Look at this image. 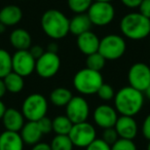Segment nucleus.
Instances as JSON below:
<instances>
[{
  "mask_svg": "<svg viewBox=\"0 0 150 150\" xmlns=\"http://www.w3.org/2000/svg\"><path fill=\"white\" fill-rule=\"evenodd\" d=\"M113 100L117 113L134 117L143 108L145 96L142 92L127 86H123L118 92L115 93Z\"/></svg>",
  "mask_w": 150,
  "mask_h": 150,
  "instance_id": "nucleus-1",
  "label": "nucleus"
},
{
  "mask_svg": "<svg viewBox=\"0 0 150 150\" xmlns=\"http://www.w3.org/2000/svg\"><path fill=\"white\" fill-rule=\"evenodd\" d=\"M40 25L44 34L54 40L62 39L69 33V20L58 9L52 8L44 11Z\"/></svg>",
  "mask_w": 150,
  "mask_h": 150,
  "instance_id": "nucleus-2",
  "label": "nucleus"
},
{
  "mask_svg": "<svg viewBox=\"0 0 150 150\" xmlns=\"http://www.w3.org/2000/svg\"><path fill=\"white\" fill-rule=\"evenodd\" d=\"M120 31L125 37L132 40H141L150 34V19L142 13H129L123 16L119 23Z\"/></svg>",
  "mask_w": 150,
  "mask_h": 150,
  "instance_id": "nucleus-3",
  "label": "nucleus"
},
{
  "mask_svg": "<svg viewBox=\"0 0 150 150\" xmlns=\"http://www.w3.org/2000/svg\"><path fill=\"white\" fill-rule=\"evenodd\" d=\"M103 83L104 79L100 71L92 70L88 67L77 71L73 77L75 90L83 96L97 94Z\"/></svg>",
  "mask_w": 150,
  "mask_h": 150,
  "instance_id": "nucleus-4",
  "label": "nucleus"
},
{
  "mask_svg": "<svg viewBox=\"0 0 150 150\" xmlns=\"http://www.w3.org/2000/svg\"><path fill=\"white\" fill-rule=\"evenodd\" d=\"M48 102L46 98L38 93L29 95L22 104V113L27 121H38L46 116Z\"/></svg>",
  "mask_w": 150,
  "mask_h": 150,
  "instance_id": "nucleus-5",
  "label": "nucleus"
},
{
  "mask_svg": "<svg viewBox=\"0 0 150 150\" xmlns=\"http://www.w3.org/2000/svg\"><path fill=\"white\" fill-rule=\"evenodd\" d=\"M127 50L125 40L120 35L109 34L100 39L98 52L106 61H115L120 59Z\"/></svg>",
  "mask_w": 150,
  "mask_h": 150,
  "instance_id": "nucleus-6",
  "label": "nucleus"
},
{
  "mask_svg": "<svg viewBox=\"0 0 150 150\" xmlns=\"http://www.w3.org/2000/svg\"><path fill=\"white\" fill-rule=\"evenodd\" d=\"M86 15L88 16L93 25L104 27L109 25L114 20L115 9L111 2L94 1Z\"/></svg>",
  "mask_w": 150,
  "mask_h": 150,
  "instance_id": "nucleus-7",
  "label": "nucleus"
},
{
  "mask_svg": "<svg viewBox=\"0 0 150 150\" xmlns=\"http://www.w3.org/2000/svg\"><path fill=\"white\" fill-rule=\"evenodd\" d=\"M68 136L75 147L86 148L97 138V133L94 125L83 121L74 123Z\"/></svg>",
  "mask_w": 150,
  "mask_h": 150,
  "instance_id": "nucleus-8",
  "label": "nucleus"
},
{
  "mask_svg": "<svg viewBox=\"0 0 150 150\" xmlns=\"http://www.w3.org/2000/svg\"><path fill=\"white\" fill-rule=\"evenodd\" d=\"M61 68V59L57 52H44L40 58L36 60L35 71L39 77L48 79L54 77Z\"/></svg>",
  "mask_w": 150,
  "mask_h": 150,
  "instance_id": "nucleus-9",
  "label": "nucleus"
},
{
  "mask_svg": "<svg viewBox=\"0 0 150 150\" xmlns=\"http://www.w3.org/2000/svg\"><path fill=\"white\" fill-rule=\"evenodd\" d=\"M129 86L144 93L150 86V67L145 63H135L127 72Z\"/></svg>",
  "mask_w": 150,
  "mask_h": 150,
  "instance_id": "nucleus-10",
  "label": "nucleus"
},
{
  "mask_svg": "<svg viewBox=\"0 0 150 150\" xmlns=\"http://www.w3.org/2000/svg\"><path fill=\"white\" fill-rule=\"evenodd\" d=\"M66 115L73 123L86 121L90 116V105L81 96H73L66 105Z\"/></svg>",
  "mask_w": 150,
  "mask_h": 150,
  "instance_id": "nucleus-11",
  "label": "nucleus"
},
{
  "mask_svg": "<svg viewBox=\"0 0 150 150\" xmlns=\"http://www.w3.org/2000/svg\"><path fill=\"white\" fill-rule=\"evenodd\" d=\"M13 71L23 77H28L35 71L36 60L29 50H17L13 54Z\"/></svg>",
  "mask_w": 150,
  "mask_h": 150,
  "instance_id": "nucleus-12",
  "label": "nucleus"
},
{
  "mask_svg": "<svg viewBox=\"0 0 150 150\" xmlns=\"http://www.w3.org/2000/svg\"><path fill=\"white\" fill-rule=\"evenodd\" d=\"M93 118L99 127L105 129L108 127H114L118 114L114 107L108 104H101L94 110Z\"/></svg>",
  "mask_w": 150,
  "mask_h": 150,
  "instance_id": "nucleus-13",
  "label": "nucleus"
},
{
  "mask_svg": "<svg viewBox=\"0 0 150 150\" xmlns=\"http://www.w3.org/2000/svg\"><path fill=\"white\" fill-rule=\"evenodd\" d=\"M114 129L119 138L127 140H134L137 137L139 131L138 123L135 118L133 116H125V115L118 116Z\"/></svg>",
  "mask_w": 150,
  "mask_h": 150,
  "instance_id": "nucleus-14",
  "label": "nucleus"
},
{
  "mask_svg": "<svg viewBox=\"0 0 150 150\" xmlns=\"http://www.w3.org/2000/svg\"><path fill=\"white\" fill-rule=\"evenodd\" d=\"M1 120L6 131L19 133L25 125L26 119L22 111H19L16 108H6Z\"/></svg>",
  "mask_w": 150,
  "mask_h": 150,
  "instance_id": "nucleus-15",
  "label": "nucleus"
},
{
  "mask_svg": "<svg viewBox=\"0 0 150 150\" xmlns=\"http://www.w3.org/2000/svg\"><path fill=\"white\" fill-rule=\"evenodd\" d=\"M99 45L100 39L94 32L88 31L77 36V47L80 52L86 56H90L98 52Z\"/></svg>",
  "mask_w": 150,
  "mask_h": 150,
  "instance_id": "nucleus-16",
  "label": "nucleus"
},
{
  "mask_svg": "<svg viewBox=\"0 0 150 150\" xmlns=\"http://www.w3.org/2000/svg\"><path fill=\"white\" fill-rule=\"evenodd\" d=\"M20 135H21L24 143L33 146L39 143L43 134H42L37 121H27L20 131Z\"/></svg>",
  "mask_w": 150,
  "mask_h": 150,
  "instance_id": "nucleus-17",
  "label": "nucleus"
},
{
  "mask_svg": "<svg viewBox=\"0 0 150 150\" xmlns=\"http://www.w3.org/2000/svg\"><path fill=\"white\" fill-rule=\"evenodd\" d=\"M24 145L20 133L5 129L0 134V150H24Z\"/></svg>",
  "mask_w": 150,
  "mask_h": 150,
  "instance_id": "nucleus-18",
  "label": "nucleus"
},
{
  "mask_svg": "<svg viewBox=\"0 0 150 150\" xmlns=\"http://www.w3.org/2000/svg\"><path fill=\"white\" fill-rule=\"evenodd\" d=\"M23 19V11L18 5L9 4L5 5L0 9V23L5 27L7 26H16Z\"/></svg>",
  "mask_w": 150,
  "mask_h": 150,
  "instance_id": "nucleus-19",
  "label": "nucleus"
},
{
  "mask_svg": "<svg viewBox=\"0 0 150 150\" xmlns=\"http://www.w3.org/2000/svg\"><path fill=\"white\" fill-rule=\"evenodd\" d=\"M9 41L13 47L17 50H27L31 47V34L23 28H17L11 31L9 35Z\"/></svg>",
  "mask_w": 150,
  "mask_h": 150,
  "instance_id": "nucleus-20",
  "label": "nucleus"
},
{
  "mask_svg": "<svg viewBox=\"0 0 150 150\" xmlns=\"http://www.w3.org/2000/svg\"><path fill=\"white\" fill-rule=\"evenodd\" d=\"M88 16L86 13H76L71 20H69V32L75 36H79L84 32L91 31L92 27Z\"/></svg>",
  "mask_w": 150,
  "mask_h": 150,
  "instance_id": "nucleus-21",
  "label": "nucleus"
},
{
  "mask_svg": "<svg viewBox=\"0 0 150 150\" xmlns=\"http://www.w3.org/2000/svg\"><path fill=\"white\" fill-rule=\"evenodd\" d=\"M73 98L70 90L66 88H56L50 95V101L57 107H66V105Z\"/></svg>",
  "mask_w": 150,
  "mask_h": 150,
  "instance_id": "nucleus-22",
  "label": "nucleus"
},
{
  "mask_svg": "<svg viewBox=\"0 0 150 150\" xmlns=\"http://www.w3.org/2000/svg\"><path fill=\"white\" fill-rule=\"evenodd\" d=\"M4 83L6 91L11 94H19L23 91L24 86H25V81H24V77L19 75L18 73L11 71L9 74H7L4 78Z\"/></svg>",
  "mask_w": 150,
  "mask_h": 150,
  "instance_id": "nucleus-23",
  "label": "nucleus"
},
{
  "mask_svg": "<svg viewBox=\"0 0 150 150\" xmlns=\"http://www.w3.org/2000/svg\"><path fill=\"white\" fill-rule=\"evenodd\" d=\"M73 125L67 115H58L52 119V132L56 135H69Z\"/></svg>",
  "mask_w": 150,
  "mask_h": 150,
  "instance_id": "nucleus-24",
  "label": "nucleus"
},
{
  "mask_svg": "<svg viewBox=\"0 0 150 150\" xmlns=\"http://www.w3.org/2000/svg\"><path fill=\"white\" fill-rule=\"evenodd\" d=\"M13 56L4 48H0V78H4L13 71Z\"/></svg>",
  "mask_w": 150,
  "mask_h": 150,
  "instance_id": "nucleus-25",
  "label": "nucleus"
},
{
  "mask_svg": "<svg viewBox=\"0 0 150 150\" xmlns=\"http://www.w3.org/2000/svg\"><path fill=\"white\" fill-rule=\"evenodd\" d=\"M50 145L52 150H73L74 147L68 135H56Z\"/></svg>",
  "mask_w": 150,
  "mask_h": 150,
  "instance_id": "nucleus-26",
  "label": "nucleus"
},
{
  "mask_svg": "<svg viewBox=\"0 0 150 150\" xmlns=\"http://www.w3.org/2000/svg\"><path fill=\"white\" fill-rule=\"evenodd\" d=\"M86 67L92 70L95 71H100L102 70L105 67V64H106V59L102 56L99 52H95V54H92L90 56H86Z\"/></svg>",
  "mask_w": 150,
  "mask_h": 150,
  "instance_id": "nucleus-27",
  "label": "nucleus"
},
{
  "mask_svg": "<svg viewBox=\"0 0 150 150\" xmlns=\"http://www.w3.org/2000/svg\"><path fill=\"white\" fill-rule=\"evenodd\" d=\"M93 2H94V0H67L69 8L75 15L88 13Z\"/></svg>",
  "mask_w": 150,
  "mask_h": 150,
  "instance_id": "nucleus-28",
  "label": "nucleus"
},
{
  "mask_svg": "<svg viewBox=\"0 0 150 150\" xmlns=\"http://www.w3.org/2000/svg\"><path fill=\"white\" fill-rule=\"evenodd\" d=\"M97 95L99 96V98L103 101H111L114 99L115 97V91L110 84L108 83H103L101 86V88H99Z\"/></svg>",
  "mask_w": 150,
  "mask_h": 150,
  "instance_id": "nucleus-29",
  "label": "nucleus"
},
{
  "mask_svg": "<svg viewBox=\"0 0 150 150\" xmlns=\"http://www.w3.org/2000/svg\"><path fill=\"white\" fill-rule=\"evenodd\" d=\"M111 150H137V146L133 140L119 138L113 145H111Z\"/></svg>",
  "mask_w": 150,
  "mask_h": 150,
  "instance_id": "nucleus-30",
  "label": "nucleus"
},
{
  "mask_svg": "<svg viewBox=\"0 0 150 150\" xmlns=\"http://www.w3.org/2000/svg\"><path fill=\"white\" fill-rule=\"evenodd\" d=\"M102 139L104 140L106 143H108L109 145H113V144L119 139V137H118V135H117L114 127H108V129H105L104 131H103Z\"/></svg>",
  "mask_w": 150,
  "mask_h": 150,
  "instance_id": "nucleus-31",
  "label": "nucleus"
},
{
  "mask_svg": "<svg viewBox=\"0 0 150 150\" xmlns=\"http://www.w3.org/2000/svg\"><path fill=\"white\" fill-rule=\"evenodd\" d=\"M86 150H111V145L106 143L102 138H101V139L96 138V139L86 148Z\"/></svg>",
  "mask_w": 150,
  "mask_h": 150,
  "instance_id": "nucleus-32",
  "label": "nucleus"
},
{
  "mask_svg": "<svg viewBox=\"0 0 150 150\" xmlns=\"http://www.w3.org/2000/svg\"><path fill=\"white\" fill-rule=\"evenodd\" d=\"M38 125H39L40 129H41L42 134L43 135H47L50 132H52V120L50 119L47 116L42 117L41 119L37 121Z\"/></svg>",
  "mask_w": 150,
  "mask_h": 150,
  "instance_id": "nucleus-33",
  "label": "nucleus"
},
{
  "mask_svg": "<svg viewBox=\"0 0 150 150\" xmlns=\"http://www.w3.org/2000/svg\"><path fill=\"white\" fill-rule=\"evenodd\" d=\"M142 134H143L144 138L150 141V113L145 117L142 125Z\"/></svg>",
  "mask_w": 150,
  "mask_h": 150,
  "instance_id": "nucleus-34",
  "label": "nucleus"
},
{
  "mask_svg": "<svg viewBox=\"0 0 150 150\" xmlns=\"http://www.w3.org/2000/svg\"><path fill=\"white\" fill-rule=\"evenodd\" d=\"M138 8H139L140 13L150 19V0H143Z\"/></svg>",
  "mask_w": 150,
  "mask_h": 150,
  "instance_id": "nucleus-35",
  "label": "nucleus"
},
{
  "mask_svg": "<svg viewBox=\"0 0 150 150\" xmlns=\"http://www.w3.org/2000/svg\"><path fill=\"white\" fill-rule=\"evenodd\" d=\"M29 52H31V54L34 57L35 60H37L38 58L42 56L44 54V50L42 48V46L40 45H33L29 48Z\"/></svg>",
  "mask_w": 150,
  "mask_h": 150,
  "instance_id": "nucleus-36",
  "label": "nucleus"
},
{
  "mask_svg": "<svg viewBox=\"0 0 150 150\" xmlns=\"http://www.w3.org/2000/svg\"><path fill=\"white\" fill-rule=\"evenodd\" d=\"M120 1L125 6L129 8H136V7H139L143 0H120Z\"/></svg>",
  "mask_w": 150,
  "mask_h": 150,
  "instance_id": "nucleus-37",
  "label": "nucleus"
},
{
  "mask_svg": "<svg viewBox=\"0 0 150 150\" xmlns=\"http://www.w3.org/2000/svg\"><path fill=\"white\" fill-rule=\"evenodd\" d=\"M31 150H52V148H50V144L44 143V142H39V143L32 146Z\"/></svg>",
  "mask_w": 150,
  "mask_h": 150,
  "instance_id": "nucleus-38",
  "label": "nucleus"
},
{
  "mask_svg": "<svg viewBox=\"0 0 150 150\" xmlns=\"http://www.w3.org/2000/svg\"><path fill=\"white\" fill-rule=\"evenodd\" d=\"M6 88H5V83H4V80L3 78H0V99L3 98L6 93Z\"/></svg>",
  "mask_w": 150,
  "mask_h": 150,
  "instance_id": "nucleus-39",
  "label": "nucleus"
},
{
  "mask_svg": "<svg viewBox=\"0 0 150 150\" xmlns=\"http://www.w3.org/2000/svg\"><path fill=\"white\" fill-rule=\"evenodd\" d=\"M58 50H59V45L56 43V42H50V43L47 45V52H57V54H58Z\"/></svg>",
  "mask_w": 150,
  "mask_h": 150,
  "instance_id": "nucleus-40",
  "label": "nucleus"
},
{
  "mask_svg": "<svg viewBox=\"0 0 150 150\" xmlns=\"http://www.w3.org/2000/svg\"><path fill=\"white\" fill-rule=\"evenodd\" d=\"M5 110H6V107H5V104L2 102V100L0 99V120L2 119L3 114H4Z\"/></svg>",
  "mask_w": 150,
  "mask_h": 150,
  "instance_id": "nucleus-41",
  "label": "nucleus"
},
{
  "mask_svg": "<svg viewBox=\"0 0 150 150\" xmlns=\"http://www.w3.org/2000/svg\"><path fill=\"white\" fill-rule=\"evenodd\" d=\"M143 94H144V96H145L146 98H147L148 100L150 101V86H148L147 88H146V90H145V92H144Z\"/></svg>",
  "mask_w": 150,
  "mask_h": 150,
  "instance_id": "nucleus-42",
  "label": "nucleus"
},
{
  "mask_svg": "<svg viewBox=\"0 0 150 150\" xmlns=\"http://www.w3.org/2000/svg\"><path fill=\"white\" fill-rule=\"evenodd\" d=\"M5 29H6V27H5V26L3 25V24L0 23V34L3 33V32L5 31Z\"/></svg>",
  "mask_w": 150,
  "mask_h": 150,
  "instance_id": "nucleus-43",
  "label": "nucleus"
},
{
  "mask_svg": "<svg viewBox=\"0 0 150 150\" xmlns=\"http://www.w3.org/2000/svg\"><path fill=\"white\" fill-rule=\"evenodd\" d=\"M94 1H102V2H111L113 0H94Z\"/></svg>",
  "mask_w": 150,
  "mask_h": 150,
  "instance_id": "nucleus-44",
  "label": "nucleus"
},
{
  "mask_svg": "<svg viewBox=\"0 0 150 150\" xmlns=\"http://www.w3.org/2000/svg\"><path fill=\"white\" fill-rule=\"evenodd\" d=\"M147 150H150V141L148 142V144H147Z\"/></svg>",
  "mask_w": 150,
  "mask_h": 150,
  "instance_id": "nucleus-45",
  "label": "nucleus"
},
{
  "mask_svg": "<svg viewBox=\"0 0 150 150\" xmlns=\"http://www.w3.org/2000/svg\"><path fill=\"white\" fill-rule=\"evenodd\" d=\"M20 1H24V0H20Z\"/></svg>",
  "mask_w": 150,
  "mask_h": 150,
  "instance_id": "nucleus-46",
  "label": "nucleus"
}]
</instances>
